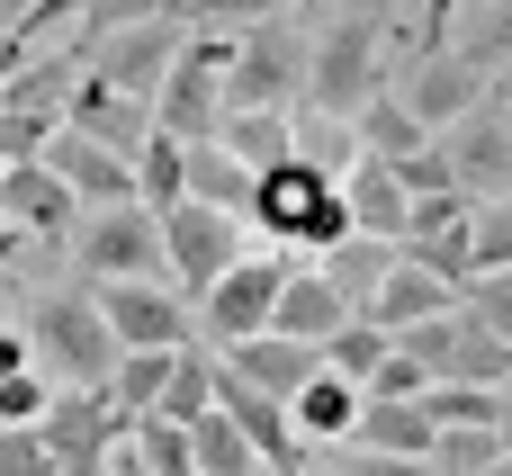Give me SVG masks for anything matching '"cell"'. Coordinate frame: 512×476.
<instances>
[{"label": "cell", "mask_w": 512, "mask_h": 476, "mask_svg": "<svg viewBox=\"0 0 512 476\" xmlns=\"http://www.w3.org/2000/svg\"><path fill=\"white\" fill-rule=\"evenodd\" d=\"M405 99H414V117H423L432 135H450L459 117H477V108L495 99V72H486L477 54H459V45H441V54H423V63L405 72Z\"/></svg>", "instance_id": "cell-1"}, {"label": "cell", "mask_w": 512, "mask_h": 476, "mask_svg": "<svg viewBox=\"0 0 512 476\" xmlns=\"http://www.w3.org/2000/svg\"><path fill=\"white\" fill-rule=\"evenodd\" d=\"M279 297H288V261H234V270L207 288V324H216L225 342H252V333H270Z\"/></svg>", "instance_id": "cell-2"}, {"label": "cell", "mask_w": 512, "mask_h": 476, "mask_svg": "<svg viewBox=\"0 0 512 476\" xmlns=\"http://www.w3.org/2000/svg\"><path fill=\"white\" fill-rule=\"evenodd\" d=\"M162 243H171V261L189 270V288H216V279L234 270V216H216V207H189V198H171V216H162Z\"/></svg>", "instance_id": "cell-3"}, {"label": "cell", "mask_w": 512, "mask_h": 476, "mask_svg": "<svg viewBox=\"0 0 512 476\" xmlns=\"http://www.w3.org/2000/svg\"><path fill=\"white\" fill-rule=\"evenodd\" d=\"M459 297H468V288H459V279H441V270L414 252V261H396V270L369 288V315H378L387 333H405V324H432V315H450Z\"/></svg>", "instance_id": "cell-4"}, {"label": "cell", "mask_w": 512, "mask_h": 476, "mask_svg": "<svg viewBox=\"0 0 512 476\" xmlns=\"http://www.w3.org/2000/svg\"><path fill=\"white\" fill-rule=\"evenodd\" d=\"M234 369H243L252 387H270V396H288V405H297L333 360H324V342H297V333H279V324H270V333L234 342Z\"/></svg>", "instance_id": "cell-5"}, {"label": "cell", "mask_w": 512, "mask_h": 476, "mask_svg": "<svg viewBox=\"0 0 512 476\" xmlns=\"http://www.w3.org/2000/svg\"><path fill=\"white\" fill-rule=\"evenodd\" d=\"M360 315V297L333 279V270H288V297H279V333H297V342H333L342 324Z\"/></svg>", "instance_id": "cell-6"}, {"label": "cell", "mask_w": 512, "mask_h": 476, "mask_svg": "<svg viewBox=\"0 0 512 476\" xmlns=\"http://www.w3.org/2000/svg\"><path fill=\"white\" fill-rule=\"evenodd\" d=\"M360 405H369V396H360V378H342V369H324V378H315V387L297 396V423H306L315 441H351V423H360Z\"/></svg>", "instance_id": "cell-7"}, {"label": "cell", "mask_w": 512, "mask_h": 476, "mask_svg": "<svg viewBox=\"0 0 512 476\" xmlns=\"http://www.w3.org/2000/svg\"><path fill=\"white\" fill-rule=\"evenodd\" d=\"M108 324H117V333H135V342H171V333H180V315H171L162 297H135V288H117V297H108Z\"/></svg>", "instance_id": "cell-8"}, {"label": "cell", "mask_w": 512, "mask_h": 476, "mask_svg": "<svg viewBox=\"0 0 512 476\" xmlns=\"http://www.w3.org/2000/svg\"><path fill=\"white\" fill-rule=\"evenodd\" d=\"M333 476H441V459H405V450H342L333 459Z\"/></svg>", "instance_id": "cell-9"}, {"label": "cell", "mask_w": 512, "mask_h": 476, "mask_svg": "<svg viewBox=\"0 0 512 476\" xmlns=\"http://www.w3.org/2000/svg\"><path fill=\"white\" fill-rule=\"evenodd\" d=\"M468 306H477L495 333H512V270H477V279H468Z\"/></svg>", "instance_id": "cell-10"}, {"label": "cell", "mask_w": 512, "mask_h": 476, "mask_svg": "<svg viewBox=\"0 0 512 476\" xmlns=\"http://www.w3.org/2000/svg\"><path fill=\"white\" fill-rule=\"evenodd\" d=\"M189 180H198V189H216V198H252V189H261V180H243L225 153H198V162H189Z\"/></svg>", "instance_id": "cell-11"}, {"label": "cell", "mask_w": 512, "mask_h": 476, "mask_svg": "<svg viewBox=\"0 0 512 476\" xmlns=\"http://www.w3.org/2000/svg\"><path fill=\"white\" fill-rule=\"evenodd\" d=\"M504 441H512V378H504Z\"/></svg>", "instance_id": "cell-12"}]
</instances>
